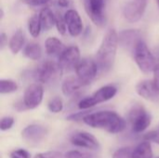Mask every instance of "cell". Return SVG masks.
Listing matches in <instances>:
<instances>
[{
    "label": "cell",
    "mask_w": 159,
    "mask_h": 158,
    "mask_svg": "<svg viewBox=\"0 0 159 158\" xmlns=\"http://www.w3.org/2000/svg\"><path fill=\"white\" fill-rule=\"evenodd\" d=\"M82 120L91 128L100 129L112 134L122 132L127 126L125 119L113 111H100L88 114Z\"/></svg>",
    "instance_id": "1"
},
{
    "label": "cell",
    "mask_w": 159,
    "mask_h": 158,
    "mask_svg": "<svg viewBox=\"0 0 159 158\" xmlns=\"http://www.w3.org/2000/svg\"><path fill=\"white\" fill-rule=\"evenodd\" d=\"M118 44V34L115 29H109L104 34L101 46L95 56V61L98 65L99 71L106 73L113 68Z\"/></svg>",
    "instance_id": "2"
},
{
    "label": "cell",
    "mask_w": 159,
    "mask_h": 158,
    "mask_svg": "<svg viewBox=\"0 0 159 158\" xmlns=\"http://www.w3.org/2000/svg\"><path fill=\"white\" fill-rule=\"evenodd\" d=\"M132 51L135 62L143 73L150 74L154 71L157 65L156 59L143 39H141L137 42Z\"/></svg>",
    "instance_id": "3"
},
{
    "label": "cell",
    "mask_w": 159,
    "mask_h": 158,
    "mask_svg": "<svg viewBox=\"0 0 159 158\" xmlns=\"http://www.w3.org/2000/svg\"><path fill=\"white\" fill-rule=\"evenodd\" d=\"M117 92V88L114 85H107L102 87L98 90H96L91 96L82 99L78 102V108L81 110L89 109L97 104L102 103L113 99Z\"/></svg>",
    "instance_id": "4"
},
{
    "label": "cell",
    "mask_w": 159,
    "mask_h": 158,
    "mask_svg": "<svg viewBox=\"0 0 159 158\" xmlns=\"http://www.w3.org/2000/svg\"><path fill=\"white\" fill-rule=\"evenodd\" d=\"M129 121L136 133L144 131L151 124L152 117L142 104H135L129 113Z\"/></svg>",
    "instance_id": "5"
},
{
    "label": "cell",
    "mask_w": 159,
    "mask_h": 158,
    "mask_svg": "<svg viewBox=\"0 0 159 158\" xmlns=\"http://www.w3.org/2000/svg\"><path fill=\"white\" fill-rule=\"evenodd\" d=\"M62 70L58 62L48 61L34 71V77L43 84H52L60 79Z\"/></svg>",
    "instance_id": "6"
},
{
    "label": "cell",
    "mask_w": 159,
    "mask_h": 158,
    "mask_svg": "<svg viewBox=\"0 0 159 158\" xmlns=\"http://www.w3.org/2000/svg\"><path fill=\"white\" fill-rule=\"evenodd\" d=\"M84 7L86 13L95 25L103 27L106 24L105 0H85Z\"/></svg>",
    "instance_id": "7"
},
{
    "label": "cell",
    "mask_w": 159,
    "mask_h": 158,
    "mask_svg": "<svg viewBox=\"0 0 159 158\" xmlns=\"http://www.w3.org/2000/svg\"><path fill=\"white\" fill-rule=\"evenodd\" d=\"M75 71L76 76L83 82V84L88 86L97 76L99 68L95 61L89 58H83L79 61Z\"/></svg>",
    "instance_id": "8"
},
{
    "label": "cell",
    "mask_w": 159,
    "mask_h": 158,
    "mask_svg": "<svg viewBox=\"0 0 159 158\" xmlns=\"http://www.w3.org/2000/svg\"><path fill=\"white\" fill-rule=\"evenodd\" d=\"M146 7L147 0H131L123 7L122 13L128 21L136 22L143 18Z\"/></svg>",
    "instance_id": "9"
},
{
    "label": "cell",
    "mask_w": 159,
    "mask_h": 158,
    "mask_svg": "<svg viewBox=\"0 0 159 158\" xmlns=\"http://www.w3.org/2000/svg\"><path fill=\"white\" fill-rule=\"evenodd\" d=\"M48 134L47 129L38 124H32L27 126L21 132L22 139L32 147L37 146L41 143Z\"/></svg>",
    "instance_id": "10"
},
{
    "label": "cell",
    "mask_w": 159,
    "mask_h": 158,
    "mask_svg": "<svg viewBox=\"0 0 159 158\" xmlns=\"http://www.w3.org/2000/svg\"><path fill=\"white\" fill-rule=\"evenodd\" d=\"M80 61V51L76 46L66 47L59 55V65L62 71L75 70Z\"/></svg>",
    "instance_id": "11"
},
{
    "label": "cell",
    "mask_w": 159,
    "mask_h": 158,
    "mask_svg": "<svg viewBox=\"0 0 159 158\" xmlns=\"http://www.w3.org/2000/svg\"><path fill=\"white\" fill-rule=\"evenodd\" d=\"M44 96V88L40 84H31L24 91L23 103L27 110H32L40 105Z\"/></svg>",
    "instance_id": "12"
},
{
    "label": "cell",
    "mask_w": 159,
    "mask_h": 158,
    "mask_svg": "<svg viewBox=\"0 0 159 158\" xmlns=\"http://www.w3.org/2000/svg\"><path fill=\"white\" fill-rule=\"evenodd\" d=\"M136 92L146 101L157 102L159 101V87L155 80L145 79L136 85Z\"/></svg>",
    "instance_id": "13"
},
{
    "label": "cell",
    "mask_w": 159,
    "mask_h": 158,
    "mask_svg": "<svg viewBox=\"0 0 159 158\" xmlns=\"http://www.w3.org/2000/svg\"><path fill=\"white\" fill-rule=\"evenodd\" d=\"M71 143L75 146L86 148L89 150H98L100 148V143L97 139L90 133L88 132H77L75 133L71 139Z\"/></svg>",
    "instance_id": "14"
},
{
    "label": "cell",
    "mask_w": 159,
    "mask_h": 158,
    "mask_svg": "<svg viewBox=\"0 0 159 158\" xmlns=\"http://www.w3.org/2000/svg\"><path fill=\"white\" fill-rule=\"evenodd\" d=\"M64 19L69 34L74 37L80 35L83 32V22L78 12L75 9H69L65 12Z\"/></svg>",
    "instance_id": "15"
},
{
    "label": "cell",
    "mask_w": 159,
    "mask_h": 158,
    "mask_svg": "<svg viewBox=\"0 0 159 158\" xmlns=\"http://www.w3.org/2000/svg\"><path fill=\"white\" fill-rule=\"evenodd\" d=\"M85 87V85L83 84V82L77 77V76H69L67 77L61 86V90L63 95H65L66 97H70V96H74L76 95L81 88H83Z\"/></svg>",
    "instance_id": "16"
},
{
    "label": "cell",
    "mask_w": 159,
    "mask_h": 158,
    "mask_svg": "<svg viewBox=\"0 0 159 158\" xmlns=\"http://www.w3.org/2000/svg\"><path fill=\"white\" fill-rule=\"evenodd\" d=\"M119 44L124 47L134 48L137 42L142 38V34L137 30H125L119 34Z\"/></svg>",
    "instance_id": "17"
},
{
    "label": "cell",
    "mask_w": 159,
    "mask_h": 158,
    "mask_svg": "<svg viewBox=\"0 0 159 158\" xmlns=\"http://www.w3.org/2000/svg\"><path fill=\"white\" fill-rule=\"evenodd\" d=\"M25 42V34L21 29H18L11 36L8 42V47L13 54H18L22 48Z\"/></svg>",
    "instance_id": "18"
},
{
    "label": "cell",
    "mask_w": 159,
    "mask_h": 158,
    "mask_svg": "<svg viewBox=\"0 0 159 158\" xmlns=\"http://www.w3.org/2000/svg\"><path fill=\"white\" fill-rule=\"evenodd\" d=\"M39 19L43 31H49L55 25V14L48 7L40 10Z\"/></svg>",
    "instance_id": "19"
},
{
    "label": "cell",
    "mask_w": 159,
    "mask_h": 158,
    "mask_svg": "<svg viewBox=\"0 0 159 158\" xmlns=\"http://www.w3.org/2000/svg\"><path fill=\"white\" fill-rule=\"evenodd\" d=\"M45 47L48 55H60L65 49L62 42L57 37H48L45 42Z\"/></svg>",
    "instance_id": "20"
},
{
    "label": "cell",
    "mask_w": 159,
    "mask_h": 158,
    "mask_svg": "<svg viewBox=\"0 0 159 158\" xmlns=\"http://www.w3.org/2000/svg\"><path fill=\"white\" fill-rule=\"evenodd\" d=\"M131 158H153V150L149 141L141 142L132 152Z\"/></svg>",
    "instance_id": "21"
},
{
    "label": "cell",
    "mask_w": 159,
    "mask_h": 158,
    "mask_svg": "<svg viewBox=\"0 0 159 158\" xmlns=\"http://www.w3.org/2000/svg\"><path fill=\"white\" fill-rule=\"evenodd\" d=\"M23 53L25 57L33 61H38L42 56V48L39 44L34 42H30L24 47Z\"/></svg>",
    "instance_id": "22"
},
{
    "label": "cell",
    "mask_w": 159,
    "mask_h": 158,
    "mask_svg": "<svg viewBox=\"0 0 159 158\" xmlns=\"http://www.w3.org/2000/svg\"><path fill=\"white\" fill-rule=\"evenodd\" d=\"M42 30L39 15L32 16L28 20V31L33 37H37Z\"/></svg>",
    "instance_id": "23"
},
{
    "label": "cell",
    "mask_w": 159,
    "mask_h": 158,
    "mask_svg": "<svg viewBox=\"0 0 159 158\" xmlns=\"http://www.w3.org/2000/svg\"><path fill=\"white\" fill-rule=\"evenodd\" d=\"M18 84L11 79H1L0 80V93L9 94L17 91Z\"/></svg>",
    "instance_id": "24"
},
{
    "label": "cell",
    "mask_w": 159,
    "mask_h": 158,
    "mask_svg": "<svg viewBox=\"0 0 159 158\" xmlns=\"http://www.w3.org/2000/svg\"><path fill=\"white\" fill-rule=\"evenodd\" d=\"M55 26L60 34L64 35L66 34V32H67L66 21H65L64 16H62L61 14V12H59V11H57L55 13Z\"/></svg>",
    "instance_id": "25"
},
{
    "label": "cell",
    "mask_w": 159,
    "mask_h": 158,
    "mask_svg": "<svg viewBox=\"0 0 159 158\" xmlns=\"http://www.w3.org/2000/svg\"><path fill=\"white\" fill-rule=\"evenodd\" d=\"M48 108L51 113L58 114L62 111L63 109V102L60 97H54L49 100L48 103Z\"/></svg>",
    "instance_id": "26"
},
{
    "label": "cell",
    "mask_w": 159,
    "mask_h": 158,
    "mask_svg": "<svg viewBox=\"0 0 159 158\" xmlns=\"http://www.w3.org/2000/svg\"><path fill=\"white\" fill-rule=\"evenodd\" d=\"M132 152L133 149L131 147H123L114 153L113 158H131Z\"/></svg>",
    "instance_id": "27"
},
{
    "label": "cell",
    "mask_w": 159,
    "mask_h": 158,
    "mask_svg": "<svg viewBox=\"0 0 159 158\" xmlns=\"http://www.w3.org/2000/svg\"><path fill=\"white\" fill-rule=\"evenodd\" d=\"M14 124V118L11 117V116H5L1 119V122H0V129L2 131H5V130H7L9 129L12 128Z\"/></svg>",
    "instance_id": "28"
},
{
    "label": "cell",
    "mask_w": 159,
    "mask_h": 158,
    "mask_svg": "<svg viewBox=\"0 0 159 158\" xmlns=\"http://www.w3.org/2000/svg\"><path fill=\"white\" fill-rule=\"evenodd\" d=\"M143 138L146 140V141H149V142H153L155 143H157L159 144V129L157 130H152L148 133H146Z\"/></svg>",
    "instance_id": "29"
},
{
    "label": "cell",
    "mask_w": 159,
    "mask_h": 158,
    "mask_svg": "<svg viewBox=\"0 0 159 158\" xmlns=\"http://www.w3.org/2000/svg\"><path fill=\"white\" fill-rule=\"evenodd\" d=\"M65 158H92V156L87 153H81L79 151H70L66 153Z\"/></svg>",
    "instance_id": "30"
},
{
    "label": "cell",
    "mask_w": 159,
    "mask_h": 158,
    "mask_svg": "<svg viewBox=\"0 0 159 158\" xmlns=\"http://www.w3.org/2000/svg\"><path fill=\"white\" fill-rule=\"evenodd\" d=\"M9 158H31V156L26 150L19 149L11 152L9 155Z\"/></svg>",
    "instance_id": "31"
},
{
    "label": "cell",
    "mask_w": 159,
    "mask_h": 158,
    "mask_svg": "<svg viewBox=\"0 0 159 158\" xmlns=\"http://www.w3.org/2000/svg\"><path fill=\"white\" fill-rule=\"evenodd\" d=\"M51 0H22L23 3H25L28 6L32 7H39V6H45L48 3H49Z\"/></svg>",
    "instance_id": "32"
},
{
    "label": "cell",
    "mask_w": 159,
    "mask_h": 158,
    "mask_svg": "<svg viewBox=\"0 0 159 158\" xmlns=\"http://www.w3.org/2000/svg\"><path fill=\"white\" fill-rule=\"evenodd\" d=\"M56 4L61 7H71L74 5L73 0H56Z\"/></svg>",
    "instance_id": "33"
},
{
    "label": "cell",
    "mask_w": 159,
    "mask_h": 158,
    "mask_svg": "<svg viewBox=\"0 0 159 158\" xmlns=\"http://www.w3.org/2000/svg\"><path fill=\"white\" fill-rule=\"evenodd\" d=\"M153 73H154V80H155V82L157 84V86L159 87V63L156 65Z\"/></svg>",
    "instance_id": "34"
},
{
    "label": "cell",
    "mask_w": 159,
    "mask_h": 158,
    "mask_svg": "<svg viewBox=\"0 0 159 158\" xmlns=\"http://www.w3.org/2000/svg\"><path fill=\"white\" fill-rule=\"evenodd\" d=\"M7 34L5 33H1L0 34V46H1V49H3L7 44Z\"/></svg>",
    "instance_id": "35"
},
{
    "label": "cell",
    "mask_w": 159,
    "mask_h": 158,
    "mask_svg": "<svg viewBox=\"0 0 159 158\" xmlns=\"http://www.w3.org/2000/svg\"><path fill=\"white\" fill-rule=\"evenodd\" d=\"M34 158H48L46 156V155H43V154H37V155H35L34 156Z\"/></svg>",
    "instance_id": "36"
},
{
    "label": "cell",
    "mask_w": 159,
    "mask_h": 158,
    "mask_svg": "<svg viewBox=\"0 0 159 158\" xmlns=\"http://www.w3.org/2000/svg\"><path fill=\"white\" fill-rule=\"evenodd\" d=\"M3 17H4V11H3V9L1 8V20L3 19Z\"/></svg>",
    "instance_id": "37"
},
{
    "label": "cell",
    "mask_w": 159,
    "mask_h": 158,
    "mask_svg": "<svg viewBox=\"0 0 159 158\" xmlns=\"http://www.w3.org/2000/svg\"><path fill=\"white\" fill-rule=\"evenodd\" d=\"M157 5H158V7H159V0H157Z\"/></svg>",
    "instance_id": "38"
}]
</instances>
